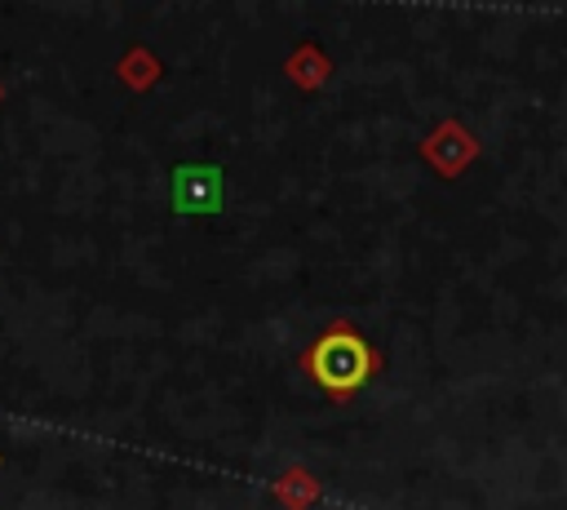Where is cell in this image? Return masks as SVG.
<instances>
[{
  "mask_svg": "<svg viewBox=\"0 0 567 510\" xmlns=\"http://www.w3.org/2000/svg\"><path fill=\"white\" fill-rule=\"evenodd\" d=\"M372 346L359 337V333H350V328H332V333H323L315 346H310V355H306V368H310V377L328 390V395H354L368 377H372Z\"/></svg>",
  "mask_w": 567,
  "mask_h": 510,
  "instance_id": "cell-1",
  "label": "cell"
},
{
  "mask_svg": "<svg viewBox=\"0 0 567 510\" xmlns=\"http://www.w3.org/2000/svg\"><path fill=\"white\" fill-rule=\"evenodd\" d=\"M217 195H221V177H217V169H182L177 173V204L182 208H213L217 204Z\"/></svg>",
  "mask_w": 567,
  "mask_h": 510,
  "instance_id": "cell-2",
  "label": "cell"
}]
</instances>
